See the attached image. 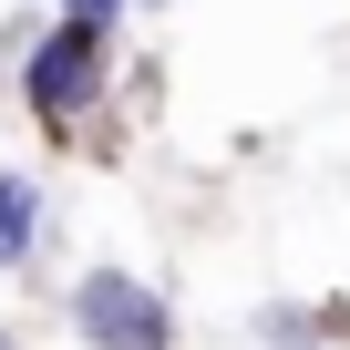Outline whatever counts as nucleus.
Returning a JSON list of instances; mask_svg holds the SVG:
<instances>
[{"mask_svg": "<svg viewBox=\"0 0 350 350\" xmlns=\"http://www.w3.org/2000/svg\"><path fill=\"white\" fill-rule=\"evenodd\" d=\"M93 72H103V42H93V21H72V31H52L31 52V103L72 113V103H93Z\"/></svg>", "mask_w": 350, "mask_h": 350, "instance_id": "nucleus-2", "label": "nucleus"}, {"mask_svg": "<svg viewBox=\"0 0 350 350\" xmlns=\"http://www.w3.org/2000/svg\"><path fill=\"white\" fill-rule=\"evenodd\" d=\"M31 227H42L31 186H21V175H0V268H11V258H31Z\"/></svg>", "mask_w": 350, "mask_h": 350, "instance_id": "nucleus-3", "label": "nucleus"}, {"mask_svg": "<svg viewBox=\"0 0 350 350\" xmlns=\"http://www.w3.org/2000/svg\"><path fill=\"white\" fill-rule=\"evenodd\" d=\"M0 350H11V340H0Z\"/></svg>", "mask_w": 350, "mask_h": 350, "instance_id": "nucleus-5", "label": "nucleus"}, {"mask_svg": "<svg viewBox=\"0 0 350 350\" xmlns=\"http://www.w3.org/2000/svg\"><path fill=\"white\" fill-rule=\"evenodd\" d=\"M113 11H124V0H72V21H93V31H103Z\"/></svg>", "mask_w": 350, "mask_h": 350, "instance_id": "nucleus-4", "label": "nucleus"}, {"mask_svg": "<svg viewBox=\"0 0 350 350\" xmlns=\"http://www.w3.org/2000/svg\"><path fill=\"white\" fill-rule=\"evenodd\" d=\"M72 329H83L93 350H165V340H175L165 299H154L144 278H124V268H93V278L72 288Z\"/></svg>", "mask_w": 350, "mask_h": 350, "instance_id": "nucleus-1", "label": "nucleus"}]
</instances>
